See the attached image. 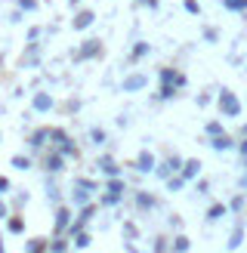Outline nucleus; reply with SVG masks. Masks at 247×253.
Segmentation results:
<instances>
[{
  "label": "nucleus",
  "mask_w": 247,
  "mask_h": 253,
  "mask_svg": "<svg viewBox=\"0 0 247 253\" xmlns=\"http://www.w3.org/2000/svg\"><path fill=\"white\" fill-rule=\"evenodd\" d=\"M46 250H49L46 238H31V241L25 244V253H46Z\"/></svg>",
  "instance_id": "obj_15"
},
{
  "label": "nucleus",
  "mask_w": 247,
  "mask_h": 253,
  "mask_svg": "<svg viewBox=\"0 0 247 253\" xmlns=\"http://www.w3.org/2000/svg\"><path fill=\"white\" fill-rule=\"evenodd\" d=\"M204 133H207V136H219V133H226V130H222L219 121H210V124L204 126Z\"/></svg>",
  "instance_id": "obj_32"
},
{
  "label": "nucleus",
  "mask_w": 247,
  "mask_h": 253,
  "mask_svg": "<svg viewBox=\"0 0 247 253\" xmlns=\"http://www.w3.org/2000/svg\"><path fill=\"white\" fill-rule=\"evenodd\" d=\"M53 105H56V99L49 93H34V99H31V108L41 111V115H43V111H53Z\"/></svg>",
  "instance_id": "obj_9"
},
{
  "label": "nucleus",
  "mask_w": 247,
  "mask_h": 253,
  "mask_svg": "<svg viewBox=\"0 0 247 253\" xmlns=\"http://www.w3.org/2000/svg\"><path fill=\"white\" fill-rule=\"evenodd\" d=\"M59 151H62L65 158H78V145H74L71 139H65V142H59Z\"/></svg>",
  "instance_id": "obj_26"
},
{
  "label": "nucleus",
  "mask_w": 247,
  "mask_h": 253,
  "mask_svg": "<svg viewBox=\"0 0 247 253\" xmlns=\"http://www.w3.org/2000/svg\"><path fill=\"white\" fill-rule=\"evenodd\" d=\"M0 142H3V136H0Z\"/></svg>",
  "instance_id": "obj_50"
},
{
  "label": "nucleus",
  "mask_w": 247,
  "mask_h": 253,
  "mask_svg": "<svg viewBox=\"0 0 247 253\" xmlns=\"http://www.w3.org/2000/svg\"><path fill=\"white\" fill-rule=\"evenodd\" d=\"M155 253H167V241H164V238H158V241H155Z\"/></svg>",
  "instance_id": "obj_40"
},
{
  "label": "nucleus",
  "mask_w": 247,
  "mask_h": 253,
  "mask_svg": "<svg viewBox=\"0 0 247 253\" xmlns=\"http://www.w3.org/2000/svg\"><path fill=\"white\" fill-rule=\"evenodd\" d=\"M121 198H124L121 192H108V195H102V198H99V204H102V207H115Z\"/></svg>",
  "instance_id": "obj_28"
},
{
  "label": "nucleus",
  "mask_w": 247,
  "mask_h": 253,
  "mask_svg": "<svg viewBox=\"0 0 247 253\" xmlns=\"http://www.w3.org/2000/svg\"><path fill=\"white\" fill-rule=\"evenodd\" d=\"M49 139H53V142H65L68 133L62 130V126H49Z\"/></svg>",
  "instance_id": "obj_30"
},
{
  "label": "nucleus",
  "mask_w": 247,
  "mask_h": 253,
  "mask_svg": "<svg viewBox=\"0 0 247 253\" xmlns=\"http://www.w3.org/2000/svg\"><path fill=\"white\" fill-rule=\"evenodd\" d=\"M226 213H229V204H210V210H207L204 219H207V222H219Z\"/></svg>",
  "instance_id": "obj_12"
},
{
  "label": "nucleus",
  "mask_w": 247,
  "mask_h": 253,
  "mask_svg": "<svg viewBox=\"0 0 247 253\" xmlns=\"http://www.w3.org/2000/svg\"><path fill=\"white\" fill-rule=\"evenodd\" d=\"M216 37H219V34H216L213 28H207V31H204V41H210V43H213V41H216Z\"/></svg>",
  "instance_id": "obj_42"
},
{
  "label": "nucleus",
  "mask_w": 247,
  "mask_h": 253,
  "mask_svg": "<svg viewBox=\"0 0 247 253\" xmlns=\"http://www.w3.org/2000/svg\"><path fill=\"white\" fill-rule=\"evenodd\" d=\"M241 139H247V124H241Z\"/></svg>",
  "instance_id": "obj_46"
},
{
  "label": "nucleus",
  "mask_w": 247,
  "mask_h": 253,
  "mask_svg": "<svg viewBox=\"0 0 247 253\" xmlns=\"http://www.w3.org/2000/svg\"><path fill=\"white\" fill-rule=\"evenodd\" d=\"M182 176H185V182H195L198 176H201V161L198 158H189L182 164Z\"/></svg>",
  "instance_id": "obj_10"
},
{
  "label": "nucleus",
  "mask_w": 247,
  "mask_h": 253,
  "mask_svg": "<svg viewBox=\"0 0 247 253\" xmlns=\"http://www.w3.org/2000/svg\"><path fill=\"white\" fill-rule=\"evenodd\" d=\"M0 253H6V250H3V241H0Z\"/></svg>",
  "instance_id": "obj_48"
},
{
  "label": "nucleus",
  "mask_w": 247,
  "mask_h": 253,
  "mask_svg": "<svg viewBox=\"0 0 247 253\" xmlns=\"http://www.w3.org/2000/svg\"><path fill=\"white\" fill-rule=\"evenodd\" d=\"M9 216V210H6V204H3V201H0V219H6Z\"/></svg>",
  "instance_id": "obj_44"
},
{
  "label": "nucleus",
  "mask_w": 247,
  "mask_h": 253,
  "mask_svg": "<svg viewBox=\"0 0 247 253\" xmlns=\"http://www.w3.org/2000/svg\"><path fill=\"white\" fill-rule=\"evenodd\" d=\"M71 201H74L78 207H86V204H90V188H83V185H74Z\"/></svg>",
  "instance_id": "obj_13"
},
{
  "label": "nucleus",
  "mask_w": 247,
  "mask_h": 253,
  "mask_svg": "<svg viewBox=\"0 0 247 253\" xmlns=\"http://www.w3.org/2000/svg\"><path fill=\"white\" fill-rule=\"evenodd\" d=\"M124 235H127V238H136L139 232H136V225H133V222H124Z\"/></svg>",
  "instance_id": "obj_37"
},
{
  "label": "nucleus",
  "mask_w": 247,
  "mask_h": 253,
  "mask_svg": "<svg viewBox=\"0 0 247 253\" xmlns=\"http://www.w3.org/2000/svg\"><path fill=\"white\" fill-rule=\"evenodd\" d=\"M195 188H198V195H204L207 188H210V182L207 179H195Z\"/></svg>",
  "instance_id": "obj_38"
},
{
  "label": "nucleus",
  "mask_w": 247,
  "mask_h": 253,
  "mask_svg": "<svg viewBox=\"0 0 247 253\" xmlns=\"http://www.w3.org/2000/svg\"><path fill=\"white\" fill-rule=\"evenodd\" d=\"M182 185H185V176H182V173H173L170 179H167V192H173V195H176Z\"/></svg>",
  "instance_id": "obj_22"
},
{
  "label": "nucleus",
  "mask_w": 247,
  "mask_h": 253,
  "mask_svg": "<svg viewBox=\"0 0 247 253\" xmlns=\"http://www.w3.org/2000/svg\"><path fill=\"white\" fill-rule=\"evenodd\" d=\"M229 210H235V213L244 210V195H235V198H232V204H229Z\"/></svg>",
  "instance_id": "obj_35"
},
{
  "label": "nucleus",
  "mask_w": 247,
  "mask_h": 253,
  "mask_svg": "<svg viewBox=\"0 0 247 253\" xmlns=\"http://www.w3.org/2000/svg\"><path fill=\"white\" fill-rule=\"evenodd\" d=\"M238 151H241V158H247V139H241V142H238Z\"/></svg>",
  "instance_id": "obj_43"
},
{
  "label": "nucleus",
  "mask_w": 247,
  "mask_h": 253,
  "mask_svg": "<svg viewBox=\"0 0 247 253\" xmlns=\"http://www.w3.org/2000/svg\"><path fill=\"white\" fill-rule=\"evenodd\" d=\"M136 207H139V210H152L155 207V198L148 195V192H136Z\"/></svg>",
  "instance_id": "obj_20"
},
{
  "label": "nucleus",
  "mask_w": 247,
  "mask_h": 253,
  "mask_svg": "<svg viewBox=\"0 0 247 253\" xmlns=\"http://www.w3.org/2000/svg\"><path fill=\"white\" fill-rule=\"evenodd\" d=\"M71 225V210L68 207H56V219H53V235H65Z\"/></svg>",
  "instance_id": "obj_6"
},
{
  "label": "nucleus",
  "mask_w": 247,
  "mask_h": 253,
  "mask_svg": "<svg viewBox=\"0 0 247 253\" xmlns=\"http://www.w3.org/2000/svg\"><path fill=\"white\" fill-rule=\"evenodd\" d=\"M90 139H93L96 145H102V142H105V130H102V126H93V130H90Z\"/></svg>",
  "instance_id": "obj_34"
},
{
  "label": "nucleus",
  "mask_w": 247,
  "mask_h": 253,
  "mask_svg": "<svg viewBox=\"0 0 247 253\" xmlns=\"http://www.w3.org/2000/svg\"><path fill=\"white\" fill-rule=\"evenodd\" d=\"M176 81V68H161V84H173Z\"/></svg>",
  "instance_id": "obj_33"
},
{
  "label": "nucleus",
  "mask_w": 247,
  "mask_h": 253,
  "mask_svg": "<svg viewBox=\"0 0 247 253\" xmlns=\"http://www.w3.org/2000/svg\"><path fill=\"white\" fill-rule=\"evenodd\" d=\"M62 164H65V155H62V151H53V155H46V170H49V173H59V170H62Z\"/></svg>",
  "instance_id": "obj_16"
},
{
  "label": "nucleus",
  "mask_w": 247,
  "mask_h": 253,
  "mask_svg": "<svg viewBox=\"0 0 247 253\" xmlns=\"http://www.w3.org/2000/svg\"><path fill=\"white\" fill-rule=\"evenodd\" d=\"M210 148L222 155V151H232V148H238V145H235V139L229 133H219V136H210Z\"/></svg>",
  "instance_id": "obj_8"
},
{
  "label": "nucleus",
  "mask_w": 247,
  "mask_h": 253,
  "mask_svg": "<svg viewBox=\"0 0 247 253\" xmlns=\"http://www.w3.org/2000/svg\"><path fill=\"white\" fill-rule=\"evenodd\" d=\"M90 244H93V238L86 235V232H81L78 238H74V247H78V250H86V247H90Z\"/></svg>",
  "instance_id": "obj_29"
},
{
  "label": "nucleus",
  "mask_w": 247,
  "mask_h": 253,
  "mask_svg": "<svg viewBox=\"0 0 247 253\" xmlns=\"http://www.w3.org/2000/svg\"><path fill=\"white\" fill-rule=\"evenodd\" d=\"M68 250V241L62 235H53V241H49V253H65Z\"/></svg>",
  "instance_id": "obj_23"
},
{
  "label": "nucleus",
  "mask_w": 247,
  "mask_h": 253,
  "mask_svg": "<svg viewBox=\"0 0 247 253\" xmlns=\"http://www.w3.org/2000/svg\"><path fill=\"white\" fill-rule=\"evenodd\" d=\"M81 3V0H68V6H78Z\"/></svg>",
  "instance_id": "obj_47"
},
{
  "label": "nucleus",
  "mask_w": 247,
  "mask_h": 253,
  "mask_svg": "<svg viewBox=\"0 0 247 253\" xmlns=\"http://www.w3.org/2000/svg\"><path fill=\"white\" fill-rule=\"evenodd\" d=\"M182 9L189 12V16H201V3H198V0H185Z\"/></svg>",
  "instance_id": "obj_31"
},
{
  "label": "nucleus",
  "mask_w": 247,
  "mask_h": 253,
  "mask_svg": "<svg viewBox=\"0 0 247 253\" xmlns=\"http://www.w3.org/2000/svg\"><path fill=\"white\" fill-rule=\"evenodd\" d=\"M182 164H185V161H182L179 155H170L164 164H158V167H155V176H158V179H164V182H167L173 173H182Z\"/></svg>",
  "instance_id": "obj_2"
},
{
  "label": "nucleus",
  "mask_w": 247,
  "mask_h": 253,
  "mask_svg": "<svg viewBox=\"0 0 247 253\" xmlns=\"http://www.w3.org/2000/svg\"><path fill=\"white\" fill-rule=\"evenodd\" d=\"M148 53H152V46H148L145 41H139V43L133 46V53H130V62H139V59H145Z\"/></svg>",
  "instance_id": "obj_19"
},
{
  "label": "nucleus",
  "mask_w": 247,
  "mask_h": 253,
  "mask_svg": "<svg viewBox=\"0 0 247 253\" xmlns=\"http://www.w3.org/2000/svg\"><path fill=\"white\" fill-rule=\"evenodd\" d=\"M244 167H247V158H244Z\"/></svg>",
  "instance_id": "obj_49"
},
{
  "label": "nucleus",
  "mask_w": 247,
  "mask_h": 253,
  "mask_svg": "<svg viewBox=\"0 0 247 253\" xmlns=\"http://www.w3.org/2000/svg\"><path fill=\"white\" fill-rule=\"evenodd\" d=\"M219 111H222V118H238L241 115V99L232 90H226V86L219 90Z\"/></svg>",
  "instance_id": "obj_1"
},
{
  "label": "nucleus",
  "mask_w": 247,
  "mask_h": 253,
  "mask_svg": "<svg viewBox=\"0 0 247 253\" xmlns=\"http://www.w3.org/2000/svg\"><path fill=\"white\" fill-rule=\"evenodd\" d=\"M241 244H244V225H235L232 235H229V241H226V250L232 253V250H238Z\"/></svg>",
  "instance_id": "obj_11"
},
{
  "label": "nucleus",
  "mask_w": 247,
  "mask_h": 253,
  "mask_svg": "<svg viewBox=\"0 0 247 253\" xmlns=\"http://www.w3.org/2000/svg\"><path fill=\"white\" fill-rule=\"evenodd\" d=\"M219 3L229 12H247V0H219Z\"/></svg>",
  "instance_id": "obj_21"
},
{
  "label": "nucleus",
  "mask_w": 247,
  "mask_h": 253,
  "mask_svg": "<svg viewBox=\"0 0 247 253\" xmlns=\"http://www.w3.org/2000/svg\"><path fill=\"white\" fill-rule=\"evenodd\" d=\"M176 90H179L176 84H161V93H158V99H164V102H167V99H173V96H176Z\"/></svg>",
  "instance_id": "obj_25"
},
{
  "label": "nucleus",
  "mask_w": 247,
  "mask_h": 253,
  "mask_svg": "<svg viewBox=\"0 0 247 253\" xmlns=\"http://www.w3.org/2000/svg\"><path fill=\"white\" fill-rule=\"evenodd\" d=\"M9 192V179H6V176H0V195H6Z\"/></svg>",
  "instance_id": "obj_41"
},
{
  "label": "nucleus",
  "mask_w": 247,
  "mask_h": 253,
  "mask_svg": "<svg viewBox=\"0 0 247 253\" xmlns=\"http://www.w3.org/2000/svg\"><path fill=\"white\" fill-rule=\"evenodd\" d=\"M46 139H49V126H41V130H34V133H31L28 142H31V148H43Z\"/></svg>",
  "instance_id": "obj_18"
},
{
  "label": "nucleus",
  "mask_w": 247,
  "mask_h": 253,
  "mask_svg": "<svg viewBox=\"0 0 247 253\" xmlns=\"http://www.w3.org/2000/svg\"><path fill=\"white\" fill-rule=\"evenodd\" d=\"M192 241H189V235H176L173 238V244H170V253H189Z\"/></svg>",
  "instance_id": "obj_17"
},
{
  "label": "nucleus",
  "mask_w": 247,
  "mask_h": 253,
  "mask_svg": "<svg viewBox=\"0 0 247 253\" xmlns=\"http://www.w3.org/2000/svg\"><path fill=\"white\" fill-rule=\"evenodd\" d=\"M9 164H12L16 170H28V167H31V158H28V155H12Z\"/></svg>",
  "instance_id": "obj_27"
},
{
  "label": "nucleus",
  "mask_w": 247,
  "mask_h": 253,
  "mask_svg": "<svg viewBox=\"0 0 247 253\" xmlns=\"http://www.w3.org/2000/svg\"><path fill=\"white\" fill-rule=\"evenodd\" d=\"M93 22H96V12H93V9H81V12H74L71 28H74V31H86Z\"/></svg>",
  "instance_id": "obj_7"
},
{
  "label": "nucleus",
  "mask_w": 247,
  "mask_h": 253,
  "mask_svg": "<svg viewBox=\"0 0 247 253\" xmlns=\"http://www.w3.org/2000/svg\"><path fill=\"white\" fill-rule=\"evenodd\" d=\"M133 167L139 170V173H155V167H158V161H155V155L148 148H142L139 155H136V161H133Z\"/></svg>",
  "instance_id": "obj_4"
},
{
  "label": "nucleus",
  "mask_w": 247,
  "mask_h": 253,
  "mask_svg": "<svg viewBox=\"0 0 247 253\" xmlns=\"http://www.w3.org/2000/svg\"><path fill=\"white\" fill-rule=\"evenodd\" d=\"M238 188H247V173H244L241 179H238Z\"/></svg>",
  "instance_id": "obj_45"
},
{
  "label": "nucleus",
  "mask_w": 247,
  "mask_h": 253,
  "mask_svg": "<svg viewBox=\"0 0 247 253\" xmlns=\"http://www.w3.org/2000/svg\"><path fill=\"white\" fill-rule=\"evenodd\" d=\"M74 185H83V188H90V192L96 188V182L93 179H83V176H81V179H74Z\"/></svg>",
  "instance_id": "obj_39"
},
{
  "label": "nucleus",
  "mask_w": 247,
  "mask_h": 253,
  "mask_svg": "<svg viewBox=\"0 0 247 253\" xmlns=\"http://www.w3.org/2000/svg\"><path fill=\"white\" fill-rule=\"evenodd\" d=\"M99 170H102L105 176H121V167H118V164L111 161L108 155H102V158H99Z\"/></svg>",
  "instance_id": "obj_14"
},
{
  "label": "nucleus",
  "mask_w": 247,
  "mask_h": 253,
  "mask_svg": "<svg viewBox=\"0 0 247 253\" xmlns=\"http://www.w3.org/2000/svg\"><path fill=\"white\" fill-rule=\"evenodd\" d=\"M19 9H25V12H34V9H37V0H19Z\"/></svg>",
  "instance_id": "obj_36"
},
{
  "label": "nucleus",
  "mask_w": 247,
  "mask_h": 253,
  "mask_svg": "<svg viewBox=\"0 0 247 253\" xmlns=\"http://www.w3.org/2000/svg\"><path fill=\"white\" fill-rule=\"evenodd\" d=\"M6 229H9L12 235H22V232H25V219H22V216H9V219H6Z\"/></svg>",
  "instance_id": "obj_24"
},
{
  "label": "nucleus",
  "mask_w": 247,
  "mask_h": 253,
  "mask_svg": "<svg viewBox=\"0 0 247 253\" xmlns=\"http://www.w3.org/2000/svg\"><path fill=\"white\" fill-rule=\"evenodd\" d=\"M96 56H102V41L99 37H90V41H83L81 49H78V62H86V59H96Z\"/></svg>",
  "instance_id": "obj_3"
},
{
  "label": "nucleus",
  "mask_w": 247,
  "mask_h": 253,
  "mask_svg": "<svg viewBox=\"0 0 247 253\" xmlns=\"http://www.w3.org/2000/svg\"><path fill=\"white\" fill-rule=\"evenodd\" d=\"M148 86V78L145 74H127L124 78V84H121V90L124 93H139V90H145Z\"/></svg>",
  "instance_id": "obj_5"
},
{
  "label": "nucleus",
  "mask_w": 247,
  "mask_h": 253,
  "mask_svg": "<svg viewBox=\"0 0 247 253\" xmlns=\"http://www.w3.org/2000/svg\"><path fill=\"white\" fill-rule=\"evenodd\" d=\"M46 253H49V250H46Z\"/></svg>",
  "instance_id": "obj_51"
}]
</instances>
